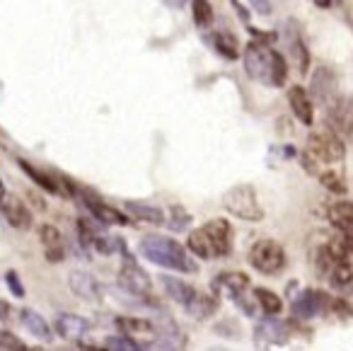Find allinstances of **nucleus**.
I'll return each instance as SVG.
<instances>
[{"instance_id": "nucleus-4", "label": "nucleus", "mask_w": 353, "mask_h": 351, "mask_svg": "<svg viewBox=\"0 0 353 351\" xmlns=\"http://www.w3.org/2000/svg\"><path fill=\"white\" fill-rule=\"evenodd\" d=\"M307 153L314 158L317 162H341L343 155H346V146H343L341 136L334 131H319L312 133L307 141Z\"/></svg>"}, {"instance_id": "nucleus-33", "label": "nucleus", "mask_w": 353, "mask_h": 351, "mask_svg": "<svg viewBox=\"0 0 353 351\" xmlns=\"http://www.w3.org/2000/svg\"><path fill=\"white\" fill-rule=\"evenodd\" d=\"M329 220H332L334 225H341L343 220L353 218V204H348V201H339V204H332L327 211Z\"/></svg>"}, {"instance_id": "nucleus-17", "label": "nucleus", "mask_w": 353, "mask_h": 351, "mask_svg": "<svg viewBox=\"0 0 353 351\" xmlns=\"http://www.w3.org/2000/svg\"><path fill=\"white\" fill-rule=\"evenodd\" d=\"M68 283H70V291H73L78 298H83V301L97 303L99 298H102V286H99L97 278L90 276V274H85V272H70Z\"/></svg>"}, {"instance_id": "nucleus-39", "label": "nucleus", "mask_w": 353, "mask_h": 351, "mask_svg": "<svg viewBox=\"0 0 353 351\" xmlns=\"http://www.w3.org/2000/svg\"><path fill=\"white\" fill-rule=\"evenodd\" d=\"M339 230H341V238L348 243V247L353 249V218H348V220H343L341 225H336Z\"/></svg>"}, {"instance_id": "nucleus-2", "label": "nucleus", "mask_w": 353, "mask_h": 351, "mask_svg": "<svg viewBox=\"0 0 353 351\" xmlns=\"http://www.w3.org/2000/svg\"><path fill=\"white\" fill-rule=\"evenodd\" d=\"M223 209L230 216H235V218L250 220V223H256V220L264 218V209H261L259 199H256V191L247 184L228 191L223 196Z\"/></svg>"}, {"instance_id": "nucleus-41", "label": "nucleus", "mask_w": 353, "mask_h": 351, "mask_svg": "<svg viewBox=\"0 0 353 351\" xmlns=\"http://www.w3.org/2000/svg\"><path fill=\"white\" fill-rule=\"evenodd\" d=\"M252 6H254V10L259 12V15H269V12H271L269 0H252Z\"/></svg>"}, {"instance_id": "nucleus-14", "label": "nucleus", "mask_w": 353, "mask_h": 351, "mask_svg": "<svg viewBox=\"0 0 353 351\" xmlns=\"http://www.w3.org/2000/svg\"><path fill=\"white\" fill-rule=\"evenodd\" d=\"M288 104H290V109H293L295 119H298L300 124L312 126L314 107H312V97H310L307 90L300 88V85H293V88L288 90Z\"/></svg>"}, {"instance_id": "nucleus-6", "label": "nucleus", "mask_w": 353, "mask_h": 351, "mask_svg": "<svg viewBox=\"0 0 353 351\" xmlns=\"http://www.w3.org/2000/svg\"><path fill=\"white\" fill-rule=\"evenodd\" d=\"M119 286H121L126 293H131L133 298L148 301L152 293V278L148 276L136 262L126 259V262L121 264V269H119Z\"/></svg>"}, {"instance_id": "nucleus-28", "label": "nucleus", "mask_w": 353, "mask_h": 351, "mask_svg": "<svg viewBox=\"0 0 353 351\" xmlns=\"http://www.w3.org/2000/svg\"><path fill=\"white\" fill-rule=\"evenodd\" d=\"M254 301L266 315H279L283 310V301L274 291H269V288H254Z\"/></svg>"}, {"instance_id": "nucleus-5", "label": "nucleus", "mask_w": 353, "mask_h": 351, "mask_svg": "<svg viewBox=\"0 0 353 351\" xmlns=\"http://www.w3.org/2000/svg\"><path fill=\"white\" fill-rule=\"evenodd\" d=\"M242 61H245V70L252 80H259V83H264V85H271L274 51L266 49L261 41H252V44H247L245 54H242Z\"/></svg>"}, {"instance_id": "nucleus-24", "label": "nucleus", "mask_w": 353, "mask_h": 351, "mask_svg": "<svg viewBox=\"0 0 353 351\" xmlns=\"http://www.w3.org/2000/svg\"><path fill=\"white\" fill-rule=\"evenodd\" d=\"M20 322L25 325V330L30 332L32 336H37V339L49 341L51 336H54V330H51V325L37 310H30V307L20 310Z\"/></svg>"}, {"instance_id": "nucleus-22", "label": "nucleus", "mask_w": 353, "mask_h": 351, "mask_svg": "<svg viewBox=\"0 0 353 351\" xmlns=\"http://www.w3.org/2000/svg\"><path fill=\"white\" fill-rule=\"evenodd\" d=\"M160 283L165 286L167 296H170L174 303H179V305H184V307H187L189 303H192L194 298L199 296L196 288H194L192 283L182 281V278H176V276H167V274H162V276H160Z\"/></svg>"}, {"instance_id": "nucleus-35", "label": "nucleus", "mask_w": 353, "mask_h": 351, "mask_svg": "<svg viewBox=\"0 0 353 351\" xmlns=\"http://www.w3.org/2000/svg\"><path fill=\"white\" fill-rule=\"evenodd\" d=\"M104 349H112V351H138L143 349L136 339L131 336H107L104 339Z\"/></svg>"}, {"instance_id": "nucleus-43", "label": "nucleus", "mask_w": 353, "mask_h": 351, "mask_svg": "<svg viewBox=\"0 0 353 351\" xmlns=\"http://www.w3.org/2000/svg\"><path fill=\"white\" fill-rule=\"evenodd\" d=\"M10 320V305L6 301H0V322H8Z\"/></svg>"}, {"instance_id": "nucleus-18", "label": "nucleus", "mask_w": 353, "mask_h": 351, "mask_svg": "<svg viewBox=\"0 0 353 351\" xmlns=\"http://www.w3.org/2000/svg\"><path fill=\"white\" fill-rule=\"evenodd\" d=\"M85 206H88L90 216H92L94 220H99L102 225H126L128 223V218L121 211L104 204V201H99L97 196H85Z\"/></svg>"}, {"instance_id": "nucleus-32", "label": "nucleus", "mask_w": 353, "mask_h": 351, "mask_svg": "<svg viewBox=\"0 0 353 351\" xmlns=\"http://www.w3.org/2000/svg\"><path fill=\"white\" fill-rule=\"evenodd\" d=\"M192 12H194V22H196L199 27H206L213 22V8L208 0H194Z\"/></svg>"}, {"instance_id": "nucleus-40", "label": "nucleus", "mask_w": 353, "mask_h": 351, "mask_svg": "<svg viewBox=\"0 0 353 351\" xmlns=\"http://www.w3.org/2000/svg\"><path fill=\"white\" fill-rule=\"evenodd\" d=\"M332 310L336 312V315H341V317H353V310L348 307V303H343V301H334Z\"/></svg>"}, {"instance_id": "nucleus-20", "label": "nucleus", "mask_w": 353, "mask_h": 351, "mask_svg": "<svg viewBox=\"0 0 353 351\" xmlns=\"http://www.w3.org/2000/svg\"><path fill=\"white\" fill-rule=\"evenodd\" d=\"M310 95H312L317 102L327 104L332 102V97L336 95V80H334L332 70L329 68H317L312 75V83H310Z\"/></svg>"}, {"instance_id": "nucleus-27", "label": "nucleus", "mask_w": 353, "mask_h": 351, "mask_svg": "<svg viewBox=\"0 0 353 351\" xmlns=\"http://www.w3.org/2000/svg\"><path fill=\"white\" fill-rule=\"evenodd\" d=\"M329 283H332L336 291H351L353 288V264L351 262H339L336 267L329 272Z\"/></svg>"}, {"instance_id": "nucleus-8", "label": "nucleus", "mask_w": 353, "mask_h": 351, "mask_svg": "<svg viewBox=\"0 0 353 351\" xmlns=\"http://www.w3.org/2000/svg\"><path fill=\"white\" fill-rule=\"evenodd\" d=\"M327 126L329 131L339 133V136H353V97L329 102Z\"/></svg>"}, {"instance_id": "nucleus-9", "label": "nucleus", "mask_w": 353, "mask_h": 351, "mask_svg": "<svg viewBox=\"0 0 353 351\" xmlns=\"http://www.w3.org/2000/svg\"><path fill=\"white\" fill-rule=\"evenodd\" d=\"M117 325H119V330H121L123 334L131 336V339H136L143 349H150V346H155V341H157L155 322L143 320V317H117Z\"/></svg>"}, {"instance_id": "nucleus-19", "label": "nucleus", "mask_w": 353, "mask_h": 351, "mask_svg": "<svg viewBox=\"0 0 353 351\" xmlns=\"http://www.w3.org/2000/svg\"><path fill=\"white\" fill-rule=\"evenodd\" d=\"M155 330H157V344L165 346V349H184L187 346V336L184 332L179 330L172 317H162L160 322H155Z\"/></svg>"}, {"instance_id": "nucleus-45", "label": "nucleus", "mask_w": 353, "mask_h": 351, "mask_svg": "<svg viewBox=\"0 0 353 351\" xmlns=\"http://www.w3.org/2000/svg\"><path fill=\"white\" fill-rule=\"evenodd\" d=\"M3 194H6V184H3V180H0V199H3Z\"/></svg>"}, {"instance_id": "nucleus-37", "label": "nucleus", "mask_w": 353, "mask_h": 351, "mask_svg": "<svg viewBox=\"0 0 353 351\" xmlns=\"http://www.w3.org/2000/svg\"><path fill=\"white\" fill-rule=\"evenodd\" d=\"M25 349L27 346L20 336L12 334V332L0 330V351H25Z\"/></svg>"}, {"instance_id": "nucleus-25", "label": "nucleus", "mask_w": 353, "mask_h": 351, "mask_svg": "<svg viewBox=\"0 0 353 351\" xmlns=\"http://www.w3.org/2000/svg\"><path fill=\"white\" fill-rule=\"evenodd\" d=\"M123 206H126L133 218L143 220V223H148V225H162L167 220L162 209H157V206H152V204H145V201H126Z\"/></svg>"}, {"instance_id": "nucleus-34", "label": "nucleus", "mask_w": 353, "mask_h": 351, "mask_svg": "<svg viewBox=\"0 0 353 351\" xmlns=\"http://www.w3.org/2000/svg\"><path fill=\"white\" fill-rule=\"evenodd\" d=\"M167 223H170V228H172V230H176V233H182V230H187V228H189V223H192V216H189L187 211L182 209V206H172Z\"/></svg>"}, {"instance_id": "nucleus-29", "label": "nucleus", "mask_w": 353, "mask_h": 351, "mask_svg": "<svg viewBox=\"0 0 353 351\" xmlns=\"http://www.w3.org/2000/svg\"><path fill=\"white\" fill-rule=\"evenodd\" d=\"M213 46H216V51L223 56V59H240V44H237V39L232 35H228V32H218L216 37H213Z\"/></svg>"}, {"instance_id": "nucleus-44", "label": "nucleus", "mask_w": 353, "mask_h": 351, "mask_svg": "<svg viewBox=\"0 0 353 351\" xmlns=\"http://www.w3.org/2000/svg\"><path fill=\"white\" fill-rule=\"evenodd\" d=\"M314 6H319V8H329L334 3V0H312Z\"/></svg>"}, {"instance_id": "nucleus-10", "label": "nucleus", "mask_w": 353, "mask_h": 351, "mask_svg": "<svg viewBox=\"0 0 353 351\" xmlns=\"http://www.w3.org/2000/svg\"><path fill=\"white\" fill-rule=\"evenodd\" d=\"M288 336H290V330L285 322H279V320H271V317H264L259 325L254 327V341L256 346H283L288 344Z\"/></svg>"}, {"instance_id": "nucleus-7", "label": "nucleus", "mask_w": 353, "mask_h": 351, "mask_svg": "<svg viewBox=\"0 0 353 351\" xmlns=\"http://www.w3.org/2000/svg\"><path fill=\"white\" fill-rule=\"evenodd\" d=\"M0 214L6 216V220L15 230H32V225H34L30 206L17 194H8V191L3 194V199H0Z\"/></svg>"}, {"instance_id": "nucleus-15", "label": "nucleus", "mask_w": 353, "mask_h": 351, "mask_svg": "<svg viewBox=\"0 0 353 351\" xmlns=\"http://www.w3.org/2000/svg\"><path fill=\"white\" fill-rule=\"evenodd\" d=\"M92 330V325H90L85 317L80 315H70V312H61L59 317H56V332H59L61 336H65V339L70 341H83L85 334Z\"/></svg>"}, {"instance_id": "nucleus-16", "label": "nucleus", "mask_w": 353, "mask_h": 351, "mask_svg": "<svg viewBox=\"0 0 353 351\" xmlns=\"http://www.w3.org/2000/svg\"><path fill=\"white\" fill-rule=\"evenodd\" d=\"M206 233L211 235L213 245L218 249V257H225L232 252V225L225 218H211L208 223H203Z\"/></svg>"}, {"instance_id": "nucleus-13", "label": "nucleus", "mask_w": 353, "mask_h": 351, "mask_svg": "<svg viewBox=\"0 0 353 351\" xmlns=\"http://www.w3.org/2000/svg\"><path fill=\"white\" fill-rule=\"evenodd\" d=\"M329 303V298L319 291H303L293 301V315L300 320H312L314 315L324 312V305Z\"/></svg>"}, {"instance_id": "nucleus-36", "label": "nucleus", "mask_w": 353, "mask_h": 351, "mask_svg": "<svg viewBox=\"0 0 353 351\" xmlns=\"http://www.w3.org/2000/svg\"><path fill=\"white\" fill-rule=\"evenodd\" d=\"M285 75H288V66H285V59L274 51V66H271V85H274V88H281V85L285 83Z\"/></svg>"}, {"instance_id": "nucleus-38", "label": "nucleus", "mask_w": 353, "mask_h": 351, "mask_svg": "<svg viewBox=\"0 0 353 351\" xmlns=\"http://www.w3.org/2000/svg\"><path fill=\"white\" fill-rule=\"evenodd\" d=\"M6 278H8V283H10V291L15 293L17 298L25 296V288H22V281H20V276H17L15 272H8V274H6Z\"/></svg>"}, {"instance_id": "nucleus-31", "label": "nucleus", "mask_w": 353, "mask_h": 351, "mask_svg": "<svg viewBox=\"0 0 353 351\" xmlns=\"http://www.w3.org/2000/svg\"><path fill=\"white\" fill-rule=\"evenodd\" d=\"M319 182H322L324 189L332 191V194H346V182H343V177L339 175L336 170L319 172Z\"/></svg>"}, {"instance_id": "nucleus-1", "label": "nucleus", "mask_w": 353, "mask_h": 351, "mask_svg": "<svg viewBox=\"0 0 353 351\" xmlns=\"http://www.w3.org/2000/svg\"><path fill=\"white\" fill-rule=\"evenodd\" d=\"M141 254L148 262L157 264V267L172 269V272H182V274H192L196 272V264L189 257L187 247L176 243V240L167 238V235H145L138 245Z\"/></svg>"}, {"instance_id": "nucleus-23", "label": "nucleus", "mask_w": 353, "mask_h": 351, "mask_svg": "<svg viewBox=\"0 0 353 351\" xmlns=\"http://www.w3.org/2000/svg\"><path fill=\"white\" fill-rule=\"evenodd\" d=\"M187 247L192 254H196L199 259H216L218 257V249L213 245L211 235L206 233V228H196L189 233V240H187Z\"/></svg>"}, {"instance_id": "nucleus-21", "label": "nucleus", "mask_w": 353, "mask_h": 351, "mask_svg": "<svg viewBox=\"0 0 353 351\" xmlns=\"http://www.w3.org/2000/svg\"><path fill=\"white\" fill-rule=\"evenodd\" d=\"M39 240H41V245H44V252L49 262H61V259H63V254H65L63 235L59 233L56 225H51V223L39 225Z\"/></svg>"}, {"instance_id": "nucleus-12", "label": "nucleus", "mask_w": 353, "mask_h": 351, "mask_svg": "<svg viewBox=\"0 0 353 351\" xmlns=\"http://www.w3.org/2000/svg\"><path fill=\"white\" fill-rule=\"evenodd\" d=\"M250 286H252L250 276H247V274H242V272H223V274H218V276L213 278V291L223 293V296L232 298V301H235V298H240Z\"/></svg>"}, {"instance_id": "nucleus-3", "label": "nucleus", "mask_w": 353, "mask_h": 351, "mask_svg": "<svg viewBox=\"0 0 353 351\" xmlns=\"http://www.w3.org/2000/svg\"><path fill=\"white\" fill-rule=\"evenodd\" d=\"M250 264L264 276H276L285 267V249L276 240H256L250 247Z\"/></svg>"}, {"instance_id": "nucleus-26", "label": "nucleus", "mask_w": 353, "mask_h": 351, "mask_svg": "<svg viewBox=\"0 0 353 351\" xmlns=\"http://www.w3.org/2000/svg\"><path fill=\"white\" fill-rule=\"evenodd\" d=\"M288 54L293 56V64L298 68L300 75H307V68H310V54H307V46L303 44L298 32H290L288 35Z\"/></svg>"}, {"instance_id": "nucleus-30", "label": "nucleus", "mask_w": 353, "mask_h": 351, "mask_svg": "<svg viewBox=\"0 0 353 351\" xmlns=\"http://www.w3.org/2000/svg\"><path fill=\"white\" fill-rule=\"evenodd\" d=\"M216 307H218L216 298H211V296H196L187 305V312H189V315L196 317V320H206V317H211L213 312H216Z\"/></svg>"}, {"instance_id": "nucleus-42", "label": "nucleus", "mask_w": 353, "mask_h": 351, "mask_svg": "<svg viewBox=\"0 0 353 351\" xmlns=\"http://www.w3.org/2000/svg\"><path fill=\"white\" fill-rule=\"evenodd\" d=\"M162 3H165L167 8H172V10H182L189 0H162Z\"/></svg>"}, {"instance_id": "nucleus-11", "label": "nucleus", "mask_w": 353, "mask_h": 351, "mask_svg": "<svg viewBox=\"0 0 353 351\" xmlns=\"http://www.w3.org/2000/svg\"><path fill=\"white\" fill-rule=\"evenodd\" d=\"M17 165L25 170V175L30 177L32 182H34L39 189H44L46 194H56V196H68V191H65V187H68V180H61V177L51 175V172L46 170H39V167L30 165L27 160H17Z\"/></svg>"}]
</instances>
